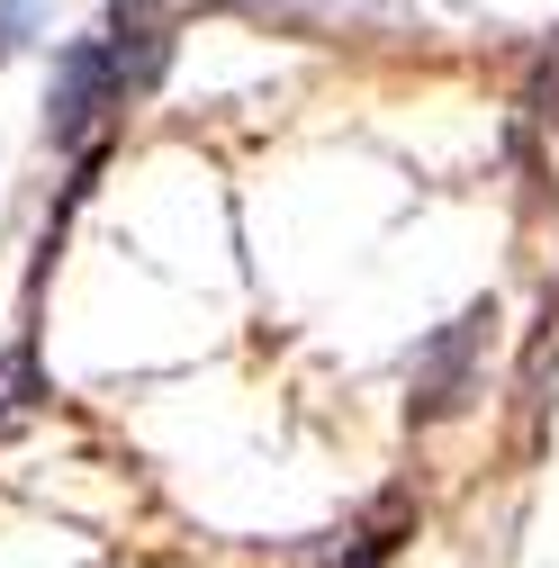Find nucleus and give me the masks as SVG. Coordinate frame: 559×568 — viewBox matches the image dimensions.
Here are the masks:
<instances>
[{"label": "nucleus", "instance_id": "obj_1", "mask_svg": "<svg viewBox=\"0 0 559 568\" xmlns=\"http://www.w3.org/2000/svg\"><path fill=\"white\" fill-rule=\"evenodd\" d=\"M487 334H497V307H460L451 325H434L415 343V371H406V424H451L478 397V362H487Z\"/></svg>", "mask_w": 559, "mask_h": 568}, {"label": "nucleus", "instance_id": "obj_2", "mask_svg": "<svg viewBox=\"0 0 559 568\" xmlns=\"http://www.w3.org/2000/svg\"><path fill=\"white\" fill-rule=\"evenodd\" d=\"M109 109H126V91H118V45H109V37H73V45L54 54V82H45V145H54V154H82Z\"/></svg>", "mask_w": 559, "mask_h": 568}, {"label": "nucleus", "instance_id": "obj_3", "mask_svg": "<svg viewBox=\"0 0 559 568\" xmlns=\"http://www.w3.org/2000/svg\"><path fill=\"white\" fill-rule=\"evenodd\" d=\"M397 541H415V496H370V515L353 524V550H343V568H388Z\"/></svg>", "mask_w": 559, "mask_h": 568}, {"label": "nucleus", "instance_id": "obj_4", "mask_svg": "<svg viewBox=\"0 0 559 568\" xmlns=\"http://www.w3.org/2000/svg\"><path fill=\"white\" fill-rule=\"evenodd\" d=\"M28 415H37V334H19L0 352V443H10Z\"/></svg>", "mask_w": 559, "mask_h": 568}, {"label": "nucleus", "instance_id": "obj_5", "mask_svg": "<svg viewBox=\"0 0 559 568\" xmlns=\"http://www.w3.org/2000/svg\"><path fill=\"white\" fill-rule=\"evenodd\" d=\"M163 10H172V0H109V45H126V37H163Z\"/></svg>", "mask_w": 559, "mask_h": 568}, {"label": "nucleus", "instance_id": "obj_6", "mask_svg": "<svg viewBox=\"0 0 559 568\" xmlns=\"http://www.w3.org/2000/svg\"><path fill=\"white\" fill-rule=\"evenodd\" d=\"M524 109L541 118V126H559V37L541 45V63H532V82H524Z\"/></svg>", "mask_w": 559, "mask_h": 568}, {"label": "nucleus", "instance_id": "obj_7", "mask_svg": "<svg viewBox=\"0 0 559 568\" xmlns=\"http://www.w3.org/2000/svg\"><path fill=\"white\" fill-rule=\"evenodd\" d=\"M37 10H45V0H0V54H19L37 37Z\"/></svg>", "mask_w": 559, "mask_h": 568}]
</instances>
